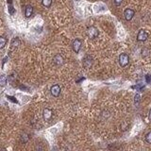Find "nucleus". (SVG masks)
Returning a JSON list of instances; mask_svg holds the SVG:
<instances>
[{"label": "nucleus", "instance_id": "9", "mask_svg": "<svg viewBox=\"0 0 151 151\" xmlns=\"http://www.w3.org/2000/svg\"><path fill=\"white\" fill-rule=\"evenodd\" d=\"M43 116H44V119L46 121H49L51 118H52V111H51L50 109H44Z\"/></svg>", "mask_w": 151, "mask_h": 151}, {"label": "nucleus", "instance_id": "6", "mask_svg": "<svg viewBox=\"0 0 151 151\" xmlns=\"http://www.w3.org/2000/svg\"><path fill=\"white\" fill-rule=\"evenodd\" d=\"M93 65V59L91 56H87L84 58V60H83V66H84V68L88 69V68H91Z\"/></svg>", "mask_w": 151, "mask_h": 151}, {"label": "nucleus", "instance_id": "8", "mask_svg": "<svg viewBox=\"0 0 151 151\" xmlns=\"http://www.w3.org/2000/svg\"><path fill=\"white\" fill-rule=\"evenodd\" d=\"M53 62L54 63L56 64V65L58 66H60V65H62L63 62H64V60H63V58L62 55H60V54H58V55H56L55 57H54V59H53Z\"/></svg>", "mask_w": 151, "mask_h": 151}, {"label": "nucleus", "instance_id": "4", "mask_svg": "<svg viewBox=\"0 0 151 151\" xmlns=\"http://www.w3.org/2000/svg\"><path fill=\"white\" fill-rule=\"evenodd\" d=\"M147 38H148V34L146 33V30H141L139 32H138V35H137V40L139 42H144Z\"/></svg>", "mask_w": 151, "mask_h": 151}, {"label": "nucleus", "instance_id": "13", "mask_svg": "<svg viewBox=\"0 0 151 151\" xmlns=\"http://www.w3.org/2000/svg\"><path fill=\"white\" fill-rule=\"evenodd\" d=\"M6 44H7V39L4 37H0V49H2V48H4Z\"/></svg>", "mask_w": 151, "mask_h": 151}, {"label": "nucleus", "instance_id": "11", "mask_svg": "<svg viewBox=\"0 0 151 151\" xmlns=\"http://www.w3.org/2000/svg\"><path fill=\"white\" fill-rule=\"evenodd\" d=\"M7 77H6L5 75H2L0 76V86H5L6 84H7Z\"/></svg>", "mask_w": 151, "mask_h": 151}, {"label": "nucleus", "instance_id": "18", "mask_svg": "<svg viewBox=\"0 0 151 151\" xmlns=\"http://www.w3.org/2000/svg\"><path fill=\"white\" fill-rule=\"evenodd\" d=\"M148 116H149V119L151 120V109H150V111H149V114H148Z\"/></svg>", "mask_w": 151, "mask_h": 151}, {"label": "nucleus", "instance_id": "12", "mask_svg": "<svg viewBox=\"0 0 151 151\" xmlns=\"http://www.w3.org/2000/svg\"><path fill=\"white\" fill-rule=\"evenodd\" d=\"M19 44H20V40H19L18 38H15V39H13L11 42V48L17 47Z\"/></svg>", "mask_w": 151, "mask_h": 151}, {"label": "nucleus", "instance_id": "5", "mask_svg": "<svg viewBox=\"0 0 151 151\" xmlns=\"http://www.w3.org/2000/svg\"><path fill=\"white\" fill-rule=\"evenodd\" d=\"M72 47H73V50L75 53H79L80 48H81V41L79 39H76L74 40L73 44H72Z\"/></svg>", "mask_w": 151, "mask_h": 151}, {"label": "nucleus", "instance_id": "14", "mask_svg": "<svg viewBox=\"0 0 151 151\" xmlns=\"http://www.w3.org/2000/svg\"><path fill=\"white\" fill-rule=\"evenodd\" d=\"M42 4L46 8H49L52 4V0H42Z\"/></svg>", "mask_w": 151, "mask_h": 151}, {"label": "nucleus", "instance_id": "7", "mask_svg": "<svg viewBox=\"0 0 151 151\" xmlns=\"http://www.w3.org/2000/svg\"><path fill=\"white\" fill-rule=\"evenodd\" d=\"M50 92H51V95H52L53 96H55V97H57V96H59L60 94V87L58 84L53 85L50 89Z\"/></svg>", "mask_w": 151, "mask_h": 151}, {"label": "nucleus", "instance_id": "15", "mask_svg": "<svg viewBox=\"0 0 151 151\" xmlns=\"http://www.w3.org/2000/svg\"><path fill=\"white\" fill-rule=\"evenodd\" d=\"M146 143L151 144V131L146 135Z\"/></svg>", "mask_w": 151, "mask_h": 151}, {"label": "nucleus", "instance_id": "16", "mask_svg": "<svg viewBox=\"0 0 151 151\" xmlns=\"http://www.w3.org/2000/svg\"><path fill=\"white\" fill-rule=\"evenodd\" d=\"M134 101H135V104L139 103V101H140V95L139 94H137L135 95V99H134Z\"/></svg>", "mask_w": 151, "mask_h": 151}, {"label": "nucleus", "instance_id": "17", "mask_svg": "<svg viewBox=\"0 0 151 151\" xmlns=\"http://www.w3.org/2000/svg\"><path fill=\"white\" fill-rule=\"evenodd\" d=\"M113 2L116 6H120L122 4V2H123V0H113Z\"/></svg>", "mask_w": 151, "mask_h": 151}, {"label": "nucleus", "instance_id": "2", "mask_svg": "<svg viewBox=\"0 0 151 151\" xmlns=\"http://www.w3.org/2000/svg\"><path fill=\"white\" fill-rule=\"evenodd\" d=\"M130 62V57L126 53H122L119 56V63L122 67H126Z\"/></svg>", "mask_w": 151, "mask_h": 151}, {"label": "nucleus", "instance_id": "10", "mask_svg": "<svg viewBox=\"0 0 151 151\" xmlns=\"http://www.w3.org/2000/svg\"><path fill=\"white\" fill-rule=\"evenodd\" d=\"M32 13H33V8H32V6H30V5L27 6L25 9V16L27 18H30L32 15Z\"/></svg>", "mask_w": 151, "mask_h": 151}, {"label": "nucleus", "instance_id": "1", "mask_svg": "<svg viewBox=\"0 0 151 151\" xmlns=\"http://www.w3.org/2000/svg\"><path fill=\"white\" fill-rule=\"evenodd\" d=\"M87 34L90 39H95L98 36L99 31L95 27H89L87 28Z\"/></svg>", "mask_w": 151, "mask_h": 151}, {"label": "nucleus", "instance_id": "3", "mask_svg": "<svg viewBox=\"0 0 151 151\" xmlns=\"http://www.w3.org/2000/svg\"><path fill=\"white\" fill-rule=\"evenodd\" d=\"M134 14H135V11L131 9H126L124 11V17L127 21H130L133 18Z\"/></svg>", "mask_w": 151, "mask_h": 151}]
</instances>
